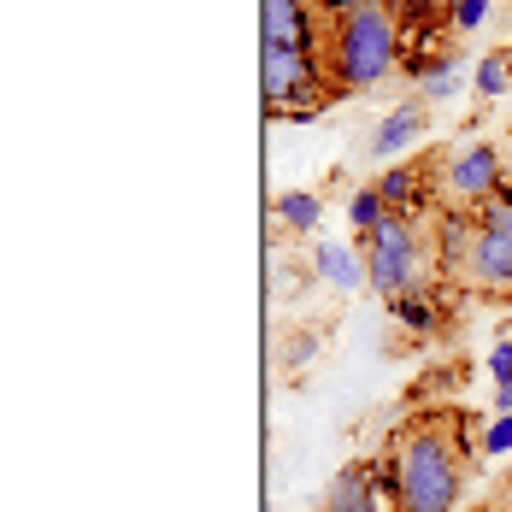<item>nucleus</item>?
Returning a JSON list of instances; mask_svg holds the SVG:
<instances>
[{"instance_id": "2eb2a0df", "label": "nucleus", "mask_w": 512, "mask_h": 512, "mask_svg": "<svg viewBox=\"0 0 512 512\" xmlns=\"http://www.w3.org/2000/svg\"><path fill=\"white\" fill-rule=\"evenodd\" d=\"M489 507H495V512H512V471L495 483V501H489Z\"/></svg>"}, {"instance_id": "a211bd4d", "label": "nucleus", "mask_w": 512, "mask_h": 512, "mask_svg": "<svg viewBox=\"0 0 512 512\" xmlns=\"http://www.w3.org/2000/svg\"><path fill=\"white\" fill-rule=\"evenodd\" d=\"M507 142H512V124H507Z\"/></svg>"}, {"instance_id": "423d86ee", "label": "nucleus", "mask_w": 512, "mask_h": 512, "mask_svg": "<svg viewBox=\"0 0 512 512\" xmlns=\"http://www.w3.org/2000/svg\"><path fill=\"white\" fill-rule=\"evenodd\" d=\"M259 48H295L324 59V6L318 0H259Z\"/></svg>"}, {"instance_id": "ddd939ff", "label": "nucleus", "mask_w": 512, "mask_h": 512, "mask_svg": "<svg viewBox=\"0 0 512 512\" xmlns=\"http://www.w3.org/2000/svg\"><path fill=\"white\" fill-rule=\"evenodd\" d=\"M348 218H354L359 236H371V230L389 218V206H383V195H377V183H371V189H359L354 201H348Z\"/></svg>"}, {"instance_id": "0eeeda50", "label": "nucleus", "mask_w": 512, "mask_h": 512, "mask_svg": "<svg viewBox=\"0 0 512 512\" xmlns=\"http://www.w3.org/2000/svg\"><path fill=\"white\" fill-rule=\"evenodd\" d=\"M324 512H395V495L383 483V465H342L330 495H324Z\"/></svg>"}, {"instance_id": "1a4fd4ad", "label": "nucleus", "mask_w": 512, "mask_h": 512, "mask_svg": "<svg viewBox=\"0 0 512 512\" xmlns=\"http://www.w3.org/2000/svg\"><path fill=\"white\" fill-rule=\"evenodd\" d=\"M389 312H395V324H401L407 336H436V330H442L436 289H412V295H401V301H389Z\"/></svg>"}, {"instance_id": "f8f14e48", "label": "nucleus", "mask_w": 512, "mask_h": 512, "mask_svg": "<svg viewBox=\"0 0 512 512\" xmlns=\"http://www.w3.org/2000/svg\"><path fill=\"white\" fill-rule=\"evenodd\" d=\"M395 6V18H401V30H436V24H448V12H454V0H389Z\"/></svg>"}, {"instance_id": "39448f33", "label": "nucleus", "mask_w": 512, "mask_h": 512, "mask_svg": "<svg viewBox=\"0 0 512 512\" xmlns=\"http://www.w3.org/2000/svg\"><path fill=\"white\" fill-rule=\"evenodd\" d=\"M501 189H507V159H501L495 142H465L442 165V195H448V206H483L489 195H501Z\"/></svg>"}, {"instance_id": "9d476101", "label": "nucleus", "mask_w": 512, "mask_h": 512, "mask_svg": "<svg viewBox=\"0 0 512 512\" xmlns=\"http://www.w3.org/2000/svg\"><path fill=\"white\" fill-rule=\"evenodd\" d=\"M312 265H318V277H324L330 289H342V295H348V289H359V277H365V265H359L342 242H324V248L312 254Z\"/></svg>"}, {"instance_id": "6e6552de", "label": "nucleus", "mask_w": 512, "mask_h": 512, "mask_svg": "<svg viewBox=\"0 0 512 512\" xmlns=\"http://www.w3.org/2000/svg\"><path fill=\"white\" fill-rule=\"evenodd\" d=\"M424 130H430V101H424V95H407V101L377 124V136L365 142V154L371 159H395V154H407Z\"/></svg>"}, {"instance_id": "f257e3e1", "label": "nucleus", "mask_w": 512, "mask_h": 512, "mask_svg": "<svg viewBox=\"0 0 512 512\" xmlns=\"http://www.w3.org/2000/svg\"><path fill=\"white\" fill-rule=\"evenodd\" d=\"M377 465L395 495V512H454L465 477L477 471V418L454 407L412 412Z\"/></svg>"}, {"instance_id": "4468645a", "label": "nucleus", "mask_w": 512, "mask_h": 512, "mask_svg": "<svg viewBox=\"0 0 512 512\" xmlns=\"http://www.w3.org/2000/svg\"><path fill=\"white\" fill-rule=\"evenodd\" d=\"M507 83H512V53H495V59L477 65V95H501Z\"/></svg>"}, {"instance_id": "20e7f679", "label": "nucleus", "mask_w": 512, "mask_h": 512, "mask_svg": "<svg viewBox=\"0 0 512 512\" xmlns=\"http://www.w3.org/2000/svg\"><path fill=\"white\" fill-rule=\"evenodd\" d=\"M365 248V277L383 301H401L412 289H430L424 271H430V236L412 224V212H389L371 236H359Z\"/></svg>"}, {"instance_id": "dca6fc26", "label": "nucleus", "mask_w": 512, "mask_h": 512, "mask_svg": "<svg viewBox=\"0 0 512 512\" xmlns=\"http://www.w3.org/2000/svg\"><path fill=\"white\" fill-rule=\"evenodd\" d=\"M318 6H348V0H318Z\"/></svg>"}, {"instance_id": "f03ea898", "label": "nucleus", "mask_w": 512, "mask_h": 512, "mask_svg": "<svg viewBox=\"0 0 512 512\" xmlns=\"http://www.w3.org/2000/svg\"><path fill=\"white\" fill-rule=\"evenodd\" d=\"M407 59V30L389 0L324 6V77L336 95H365L389 83Z\"/></svg>"}, {"instance_id": "f3484780", "label": "nucleus", "mask_w": 512, "mask_h": 512, "mask_svg": "<svg viewBox=\"0 0 512 512\" xmlns=\"http://www.w3.org/2000/svg\"><path fill=\"white\" fill-rule=\"evenodd\" d=\"M477 512H495V507H477Z\"/></svg>"}, {"instance_id": "9b49d317", "label": "nucleus", "mask_w": 512, "mask_h": 512, "mask_svg": "<svg viewBox=\"0 0 512 512\" xmlns=\"http://www.w3.org/2000/svg\"><path fill=\"white\" fill-rule=\"evenodd\" d=\"M277 230H289V236H307V230H318V195H307V189H295V195H277Z\"/></svg>"}, {"instance_id": "7ed1b4c3", "label": "nucleus", "mask_w": 512, "mask_h": 512, "mask_svg": "<svg viewBox=\"0 0 512 512\" xmlns=\"http://www.w3.org/2000/svg\"><path fill=\"white\" fill-rule=\"evenodd\" d=\"M477 230L460 265V289L477 301H512V183L483 206H471Z\"/></svg>"}]
</instances>
